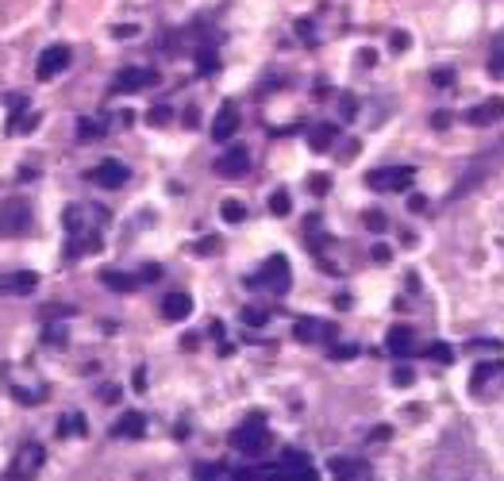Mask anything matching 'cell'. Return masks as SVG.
I'll use <instances>...</instances> for the list:
<instances>
[{"instance_id":"6da1fadb","label":"cell","mask_w":504,"mask_h":481,"mask_svg":"<svg viewBox=\"0 0 504 481\" xmlns=\"http://www.w3.org/2000/svg\"><path fill=\"white\" fill-rule=\"evenodd\" d=\"M104 220L108 212L100 204H70L62 212V223H65V262H78L81 254L97 250L100 247V231H104Z\"/></svg>"},{"instance_id":"7a4b0ae2","label":"cell","mask_w":504,"mask_h":481,"mask_svg":"<svg viewBox=\"0 0 504 481\" xmlns=\"http://www.w3.org/2000/svg\"><path fill=\"white\" fill-rule=\"evenodd\" d=\"M231 447L243 450V455H262V450L270 447V428H266V416H262V412L246 416L239 428L231 431Z\"/></svg>"},{"instance_id":"3957f363","label":"cell","mask_w":504,"mask_h":481,"mask_svg":"<svg viewBox=\"0 0 504 481\" xmlns=\"http://www.w3.org/2000/svg\"><path fill=\"white\" fill-rule=\"evenodd\" d=\"M0 231L20 239L31 231V201L27 196H4L0 201Z\"/></svg>"},{"instance_id":"277c9868","label":"cell","mask_w":504,"mask_h":481,"mask_svg":"<svg viewBox=\"0 0 504 481\" xmlns=\"http://www.w3.org/2000/svg\"><path fill=\"white\" fill-rule=\"evenodd\" d=\"M258 481H320V474L308 466V458H304V455H293V450H289L278 466H262Z\"/></svg>"},{"instance_id":"5b68a950","label":"cell","mask_w":504,"mask_h":481,"mask_svg":"<svg viewBox=\"0 0 504 481\" xmlns=\"http://www.w3.org/2000/svg\"><path fill=\"white\" fill-rule=\"evenodd\" d=\"M289 281H293V270H289V262H285V254H273V258L262 262V270L251 278V285L281 297V293H289Z\"/></svg>"},{"instance_id":"8992f818","label":"cell","mask_w":504,"mask_h":481,"mask_svg":"<svg viewBox=\"0 0 504 481\" xmlns=\"http://www.w3.org/2000/svg\"><path fill=\"white\" fill-rule=\"evenodd\" d=\"M43 462H46V447L43 443H31L27 439L20 450H16V458H12V466H8V481H35V474L43 470Z\"/></svg>"},{"instance_id":"52a82bcc","label":"cell","mask_w":504,"mask_h":481,"mask_svg":"<svg viewBox=\"0 0 504 481\" xmlns=\"http://www.w3.org/2000/svg\"><path fill=\"white\" fill-rule=\"evenodd\" d=\"M412 181H416L412 166H377V169L366 174V185L377 189V193H404Z\"/></svg>"},{"instance_id":"ba28073f","label":"cell","mask_w":504,"mask_h":481,"mask_svg":"<svg viewBox=\"0 0 504 481\" xmlns=\"http://www.w3.org/2000/svg\"><path fill=\"white\" fill-rule=\"evenodd\" d=\"M497 389H504V362H481L478 370L470 374V393L473 397H493Z\"/></svg>"},{"instance_id":"9c48e42d","label":"cell","mask_w":504,"mask_h":481,"mask_svg":"<svg viewBox=\"0 0 504 481\" xmlns=\"http://www.w3.org/2000/svg\"><path fill=\"white\" fill-rule=\"evenodd\" d=\"M70 62H73V51H70L65 43H54V46H46V51L39 54L35 78H39V81H51V78H58V73H62Z\"/></svg>"},{"instance_id":"30bf717a","label":"cell","mask_w":504,"mask_h":481,"mask_svg":"<svg viewBox=\"0 0 504 481\" xmlns=\"http://www.w3.org/2000/svg\"><path fill=\"white\" fill-rule=\"evenodd\" d=\"M212 169L220 177H227V181L246 177V174H251V154H246V147H231V150H224V158H216Z\"/></svg>"},{"instance_id":"8fae6325","label":"cell","mask_w":504,"mask_h":481,"mask_svg":"<svg viewBox=\"0 0 504 481\" xmlns=\"http://www.w3.org/2000/svg\"><path fill=\"white\" fill-rule=\"evenodd\" d=\"M293 335H297L300 343H335L339 327H335V324H327V319H297Z\"/></svg>"},{"instance_id":"7c38bea8","label":"cell","mask_w":504,"mask_h":481,"mask_svg":"<svg viewBox=\"0 0 504 481\" xmlns=\"http://www.w3.org/2000/svg\"><path fill=\"white\" fill-rule=\"evenodd\" d=\"M150 85H158V70L131 65V70L116 73V85H112V89H116V92H139V89H150Z\"/></svg>"},{"instance_id":"4fadbf2b","label":"cell","mask_w":504,"mask_h":481,"mask_svg":"<svg viewBox=\"0 0 504 481\" xmlns=\"http://www.w3.org/2000/svg\"><path fill=\"white\" fill-rule=\"evenodd\" d=\"M127 177H131V169L116 162V158H108V162H100L97 169H89V181H97L100 189H120V185H127Z\"/></svg>"},{"instance_id":"5bb4252c","label":"cell","mask_w":504,"mask_h":481,"mask_svg":"<svg viewBox=\"0 0 504 481\" xmlns=\"http://www.w3.org/2000/svg\"><path fill=\"white\" fill-rule=\"evenodd\" d=\"M235 131H239V105L227 100V105L216 112V120H212V139H216V143H224V139H231Z\"/></svg>"},{"instance_id":"9a60e30c","label":"cell","mask_w":504,"mask_h":481,"mask_svg":"<svg viewBox=\"0 0 504 481\" xmlns=\"http://www.w3.org/2000/svg\"><path fill=\"white\" fill-rule=\"evenodd\" d=\"M193 316V297L189 293H166L162 297V319H169V324H182V319Z\"/></svg>"},{"instance_id":"2e32d148","label":"cell","mask_w":504,"mask_h":481,"mask_svg":"<svg viewBox=\"0 0 504 481\" xmlns=\"http://www.w3.org/2000/svg\"><path fill=\"white\" fill-rule=\"evenodd\" d=\"M500 116H504V100L500 97H489L485 105L466 112V124H470V127H489V124H497Z\"/></svg>"},{"instance_id":"e0dca14e","label":"cell","mask_w":504,"mask_h":481,"mask_svg":"<svg viewBox=\"0 0 504 481\" xmlns=\"http://www.w3.org/2000/svg\"><path fill=\"white\" fill-rule=\"evenodd\" d=\"M112 435L116 439H142L147 435V416H142V412H123V416L112 423Z\"/></svg>"},{"instance_id":"ac0fdd59","label":"cell","mask_w":504,"mask_h":481,"mask_svg":"<svg viewBox=\"0 0 504 481\" xmlns=\"http://www.w3.org/2000/svg\"><path fill=\"white\" fill-rule=\"evenodd\" d=\"M327 470L335 474V481H366V466H362V462L343 458V455L331 458V462H327Z\"/></svg>"},{"instance_id":"d6986e66","label":"cell","mask_w":504,"mask_h":481,"mask_svg":"<svg viewBox=\"0 0 504 481\" xmlns=\"http://www.w3.org/2000/svg\"><path fill=\"white\" fill-rule=\"evenodd\" d=\"M412 343H416V335H412V327H404V324H397V327H389V335H385V347H389V354H397V358H404V354H412Z\"/></svg>"},{"instance_id":"ffe728a7","label":"cell","mask_w":504,"mask_h":481,"mask_svg":"<svg viewBox=\"0 0 504 481\" xmlns=\"http://www.w3.org/2000/svg\"><path fill=\"white\" fill-rule=\"evenodd\" d=\"M39 289V273L35 270H20V273H8L4 278V293H16V297H27Z\"/></svg>"},{"instance_id":"44dd1931","label":"cell","mask_w":504,"mask_h":481,"mask_svg":"<svg viewBox=\"0 0 504 481\" xmlns=\"http://www.w3.org/2000/svg\"><path fill=\"white\" fill-rule=\"evenodd\" d=\"M100 281L112 289V293H135L139 289L135 273H120V270H100Z\"/></svg>"},{"instance_id":"7402d4cb","label":"cell","mask_w":504,"mask_h":481,"mask_svg":"<svg viewBox=\"0 0 504 481\" xmlns=\"http://www.w3.org/2000/svg\"><path fill=\"white\" fill-rule=\"evenodd\" d=\"M335 139H339V127L335 124H316L308 131V147L312 150H331L335 147Z\"/></svg>"},{"instance_id":"603a6c76","label":"cell","mask_w":504,"mask_h":481,"mask_svg":"<svg viewBox=\"0 0 504 481\" xmlns=\"http://www.w3.org/2000/svg\"><path fill=\"white\" fill-rule=\"evenodd\" d=\"M70 431L73 435H85V416L81 412H70V416L58 420V435H70Z\"/></svg>"},{"instance_id":"cb8c5ba5","label":"cell","mask_w":504,"mask_h":481,"mask_svg":"<svg viewBox=\"0 0 504 481\" xmlns=\"http://www.w3.org/2000/svg\"><path fill=\"white\" fill-rule=\"evenodd\" d=\"M220 216H224L227 223H243V220H246V208H243L239 201H224V204H220Z\"/></svg>"},{"instance_id":"d4e9b609","label":"cell","mask_w":504,"mask_h":481,"mask_svg":"<svg viewBox=\"0 0 504 481\" xmlns=\"http://www.w3.org/2000/svg\"><path fill=\"white\" fill-rule=\"evenodd\" d=\"M270 212L273 216H289L293 212V201H289V193H285V189H278V193L270 196Z\"/></svg>"},{"instance_id":"484cf974","label":"cell","mask_w":504,"mask_h":481,"mask_svg":"<svg viewBox=\"0 0 504 481\" xmlns=\"http://www.w3.org/2000/svg\"><path fill=\"white\" fill-rule=\"evenodd\" d=\"M427 358H431V362H454V351H451V347H446V343H431V347H427V351H424Z\"/></svg>"},{"instance_id":"4316f807","label":"cell","mask_w":504,"mask_h":481,"mask_svg":"<svg viewBox=\"0 0 504 481\" xmlns=\"http://www.w3.org/2000/svg\"><path fill=\"white\" fill-rule=\"evenodd\" d=\"M169 120H174V112H169L166 105H154L147 112V124H154V127H162V124H169Z\"/></svg>"},{"instance_id":"83f0119b","label":"cell","mask_w":504,"mask_h":481,"mask_svg":"<svg viewBox=\"0 0 504 481\" xmlns=\"http://www.w3.org/2000/svg\"><path fill=\"white\" fill-rule=\"evenodd\" d=\"M78 135L89 143V139H100V135H104V127L97 124V120H81V124H78Z\"/></svg>"},{"instance_id":"f1b7e54d","label":"cell","mask_w":504,"mask_h":481,"mask_svg":"<svg viewBox=\"0 0 504 481\" xmlns=\"http://www.w3.org/2000/svg\"><path fill=\"white\" fill-rule=\"evenodd\" d=\"M362 220H366V228H369V231H385V228H389L385 212H374V208H369V212L362 216Z\"/></svg>"},{"instance_id":"f546056e","label":"cell","mask_w":504,"mask_h":481,"mask_svg":"<svg viewBox=\"0 0 504 481\" xmlns=\"http://www.w3.org/2000/svg\"><path fill=\"white\" fill-rule=\"evenodd\" d=\"M308 185H312V193H316V196H323V193L331 189V174H316Z\"/></svg>"},{"instance_id":"4dcf8cb0","label":"cell","mask_w":504,"mask_h":481,"mask_svg":"<svg viewBox=\"0 0 504 481\" xmlns=\"http://www.w3.org/2000/svg\"><path fill=\"white\" fill-rule=\"evenodd\" d=\"M489 73H493V78H504V43L497 46V54H493V62H489Z\"/></svg>"},{"instance_id":"1f68e13d","label":"cell","mask_w":504,"mask_h":481,"mask_svg":"<svg viewBox=\"0 0 504 481\" xmlns=\"http://www.w3.org/2000/svg\"><path fill=\"white\" fill-rule=\"evenodd\" d=\"M369 258H374V262H377V266H385V262H393V250H389V247H385V243H377V247H374V250H369Z\"/></svg>"},{"instance_id":"d6a6232c","label":"cell","mask_w":504,"mask_h":481,"mask_svg":"<svg viewBox=\"0 0 504 481\" xmlns=\"http://www.w3.org/2000/svg\"><path fill=\"white\" fill-rule=\"evenodd\" d=\"M243 319H246V324H254V327H262L266 324V312H262V308H246Z\"/></svg>"},{"instance_id":"836d02e7","label":"cell","mask_w":504,"mask_h":481,"mask_svg":"<svg viewBox=\"0 0 504 481\" xmlns=\"http://www.w3.org/2000/svg\"><path fill=\"white\" fill-rule=\"evenodd\" d=\"M412 381H416L412 370H404V366H401V370H393V385H412Z\"/></svg>"},{"instance_id":"e575fe53","label":"cell","mask_w":504,"mask_h":481,"mask_svg":"<svg viewBox=\"0 0 504 481\" xmlns=\"http://www.w3.org/2000/svg\"><path fill=\"white\" fill-rule=\"evenodd\" d=\"M355 354H358V347H350V343L347 347H331V358H355Z\"/></svg>"},{"instance_id":"d590c367","label":"cell","mask_w":504,"mask_h":481,"mask_svg":"<svg viewBox=\"0 0 504 481\" xmlns=\"http://www.w3.org/2000/svg\"><path fill=\"white\" fill-rule=\"evenodd\" d=\"M389 46H393L397 54H401V51H408V35H404V31H393V43H389Z\"/></svg>"},{"instance_id":"8d00e7d4","label":"cell","mask_w":504,"mask_h":481,"mask_svg":"<svg viewBox=\"0 0 504 481\" xmlns=\"http://www.w3.org/2000/svg\"><path fill=\"white\" fill-rule=\"evenodd\" d=\"M431 81H435V85H451V81H454V70H435Z\"/></svg>"},{"instance_id":"74e56055","label":"cell","mask_w":504,"mask_h":481,"mask_svg":"<svg viewBox=\"0 0 504 481\" xmlns=\"http://www.w3.org/2000/svg\"><path fill=\"white\" fill-rule=\"evenodd\" d=\"M216 250V239H201L196 243V254H212Z\"/></svg>"},{"instance_id":"f35d334b","label":"cell","mask_w":504,"mask_h":481,"mask_svg":"<svg viewBox=\"0 0 504 481\" xmlns=\"http://www.w3.org/2000/svg\"><path fill=\"white\" fill-rule=\"evenodd\" d=\"M431 124H435V127H446V124H451V112H435Z\"/></svg>"},{"instance_id":"ab89813d","label":"cell","mask_w":504,"mask_h":481,"mask_svg":"<svg viewBox=\"0 0 504 481\" xmlns=\"http://www.w3.org/2000/svg\"><path fill=\"white\" fill-rule=\"evenodd\" d=\"M131 35H139V27H116V39H131Z\"/></svg>"},{"instance_id":"60d3db41","label":"cell","mask_w":504,"mask_h":481,"mask_svg":"<svg viewBox=\"0 0 504 481\" xmlns=\"http://www.w3.org/2000/svg\"><path fill=\"white\" fill-rule=\"evenodd\" d=\"M0 293H4V278H0Z\"/></svg>"}]
</instances>
